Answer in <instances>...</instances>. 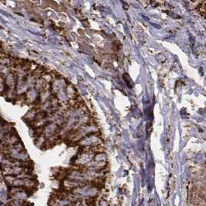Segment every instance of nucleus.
I'll list each match as a JSON object with an SVG mask.
<instances>
[{"label":"nucleus","mask_w":206,"mask_h":206,"mask_svg":"<svg viewBox=\"0 0 206 206\" xmlns=\"http://www.w3.org/2000/svg\"><path fill=\"white\" fill-rule=\"evenodd\" d=\"M11 206H21V205H20V202H19V201H15L13 203H12V204H11Z\"/></svg>","instance_id":"nucleus-1"}]
</instances>
